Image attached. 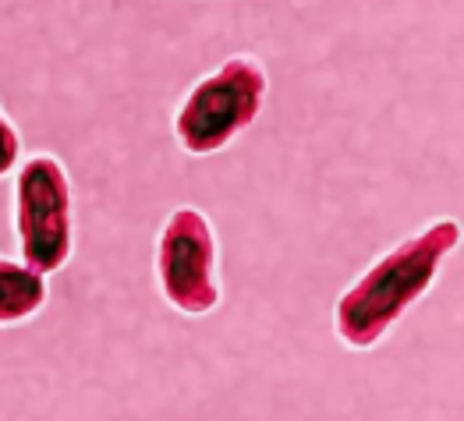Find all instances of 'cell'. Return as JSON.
Returning a JSON list of instances; mask_svg holds the SVG:
<instances>
[{
    "label": "cell",
    "mask_w": 464,
    "mask_h": 421,
    "mask_svg": "<svg viewBox=\"0 0 464 421\" xmlns=\"http://www.w3.org/2000/svg\"><path fill=\"white\" fill-rule=\"evenodd\" d=\"M458 241H461L458 220H440L429 224L422 234L408 237L404 244H397L354 287L341 294L334 311L337 337L354 350L380 344L390 326L432 287L443 259L458 248Z\"/></svg>",
    "instance_id": "cell-1"
},
{
    "label": "cell",
    "mask_w": 464,
    "mask_h": 421,
    "mask_svg": "<svg viewBox=\"0 0 464 421\" xmlns=\"http://www.w3.org/2000/svg\"><path fill=\"white\" fill-rule=\"evenodd\" d=\"M266 85L270 81L263 64L245 53L202 78L174 117V135L181 149L192 156H209L231 146L241 131L256 124L266 100Z\"/></svg>",
    "instance_id": "cell-2"
},
{
    "label": "cell",
    "mask_w": 464,
    "mask_h": 421,
    "mask_svg": "<svg viewBox=\"0 0 464 421\" xmlns=\"http://www.w3.org/2000/svg\"><path fill=\"white\" fill-rule=\"evenodd\" d=\"M14 224L25 266L39 276L64 269L72 259V185L61 159H25L14 185Z\"/></svg>",
    "instance_id": "cell-3"
},
{
    "label": "cell",
    "mask_w": 464,
    "mask_h": 421,
    "mask_svg": "<svg viewBox=\"0 0 464 421\" xmlns=\"http://www.w3.org/2000/svg\"><path fill=\"white\" fill-rule=\"evenodd\" d=\"M156 273H160L163 298L178 311L206 315L220 305L217 237L198 209L181 206L170 213L167 227L160 234V248H156Z\"/></svg>",
    "instance_id": "cell-4"
},
{
    "label": "cell",
    "mask_w": 464,
    "mask_h": 421,
    "mask_svg": "<svg viewBox=\"0 0 464 421\" xmlns=\"http://www.w3.org/2000/svg\"><path fill=\"white\" fill-rule=\"evenodd\" d=\"M46 301V283L36 269L0 259V326L33 319Z\"/></svg>",
    "instance_id": "cell-5"
},
{
    "label": "cell",
    "mask_w": 464,
    "mask_h": 421,
    "mask_svg": "<svg viewBox=\"0 0 464 421\" xmlns=\"http://www.w3.org/2000/svg\"><path fill=\"white\" fill-rule=\"evenodd\" d=\"M18 149H22V142H18V131H14V124L7 120V117L0 114V177L14 167V159H18Z\"/></svg>",
    "instance_id": "cell-6"
}]
</instances>
